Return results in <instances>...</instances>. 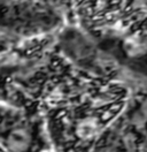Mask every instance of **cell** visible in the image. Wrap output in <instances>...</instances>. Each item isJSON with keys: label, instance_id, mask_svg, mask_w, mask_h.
Here are the masks:
<instances>
[{"label": "cell", "instance_id": "7a4b0ae2", "mask_svg": "<svg viewBox=\"0 0 147 152\" xmlns=\"http://www.w3.org/2000/svg\"><path fill=\"white\" fill-rule=\"evenodd\" d=\"M88 152H146V144L145 141L129 134L117 120Z\"/></svg>", "mask_w": 147, "mask_h": 152}, {"label": "cell", "instance_id": "3957f363", "mask_svg": "<svg viewBox=\"0 0 147 152\" xmlns=\"http://www.w3.org/2000/svg\"><path fill=\"white\" fill-rule=\"evenodd\" d=\"M0 152H2V151H1V150H0Z\"/></svg>", "mask_w": 147, "mask_h": 152}, {"label": "cell", "instance_id": "6da1fadb", "mask_svg": "<svg viewBox=\"0 0 147 152\" xmlns=\"http://www.w3.org/2000/svg\"><path fill=\"white\" fill-rule=\"evenodd\" d=\"M0 150L50 152L44 116L15 106L0 105Z\"/></svg>", "mask_w": 147, "mask_h": 152}, {"label": "cell", "instance_id": "277c9868", "mask_svg": "<svg viewBox=\"0 0 147 152\" xmlns=\"http://www.w3.org/2000/svg\"><path fill=\"white\" fill-rule=\"evenodd\" d=\"M50 152H52V151H50Z\"/></svg>", "mask_w": 147, "mask_h": 152}]
</instances>
